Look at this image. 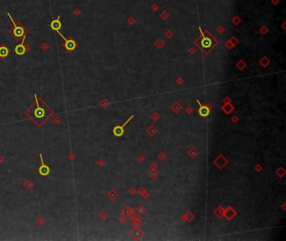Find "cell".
I'll return each instance as SVG.
<instances>
[{"instance_id":"cell-1","label":"cell","mask_w":286,"mask_h":241,"mask_svg":"<svg viewBox=\"0 0 286 241\" xmlns=\"http://www.w3.org/2000/svg\"><path fill=\"white\" fill-rule=\"evenodd\" d=\"M7 14H8V16L9 17L11 22L13 23V27L11 29H9V34H10V35H11L17 41H21L22 39L27 35V34L29 33V30L26 29V27H25L21 22L18 21L17 23H15L14 20L13 19L12 16H11L10 13L8 12Z\"/></svg>"},{"instance_id":"cell-2","label":"cell","mask_w":286,"mask_h":241,"mask_svg":"<svg viewBox=\"0 0 286 241\" xmlns=\"http://www.w3.org/2000/svg\"><path fill=\"white\" fill-rule=\"evenodd\" d=\"M200 32L201 34V38L200 39L199 45L200 48L205 51H208L210 49L213 48V46L216 45V39L211 36L207 32H203L202 29L199 28Z\"/></svg>"},{"instance_id":"cell-3","label":"cell","mask_w":286,"mask_h":241,"mask_svg":"<svg viewBox=\"0 0 286 241\" xmlns=\"http://www.w3.org/2000/svg\"><path fill=\"white\" fill-rule=\"evenodd\" d=\"M57 33L64 39V43L62 44V46L68 52H72V51H74L75 49L77 47V43L76 42V40L72 36H70V37H68V39H66L59 30H57Z\"/></svg>"},{"instance_id":"cell-4","label":"cell","mask_w":286,"mask_h":241,"mask_svg":"<svg viewBox=\"0 0 286 241\" xmlns=\"http://www.w3.org/2000/svg\"><path fill=\"white\" fill-rule=\"evenodd\" d=\"M39 157H40V161H41V165L40 167L39 168V173L43 176V177H45L47 175H49L50 171V167L48 166L47 165L45 164L44 161H43V156H42V154H39Z\"/></svg>"},{"instance_id":"cell-5","label":"cell","mask_w":286,"mask_h":241,"mask_svg":"<svg viewBox=\"0 0 286 241\" xmlns=\"http://www.w3.org/2000/svg\"><path fill=\"white\" fill-rule=\"evenodd\" d=\"M25 37H26V36H25L24 38L22 39V40H21V44H19V45H18V46H16V47H15V49H14L15 53H16L17 55H19V56H22V55H24L25 52L27 51V50H26V47H27L28 46H25V45H24Z\"/></svg>"},{"instance_id":"cell-6","label":"cell","mask_w":286,"mask_h":241,"mask_svg":"<svg viewBox=\"0 0 286 241\" xmlns=\"http://www.w3.org/2000/svg\"><path fill=\"white\" fill-rule=\"evenodd\" d=\"M35 98H36V104H37V108H36V109L35 110V112H34V114H35V117L36 118H44L45 117V109L43 108H40V107H39V104H38V101H37V96L36 95H35Z\"/></svg>"},{"instance_id":"cell-7","label":"cell","mask_w":286,"mask_h":241,"mask_svg":"<svg viewBox=\"0 0 286 241\" xmlns=\"http://www.w3.org/2000/svg\"><path fill=\"white\" fill-rule=\"evenodd\" d=\"M61 19V15H58L57 18L54 20H52V22L50 23V27L53 30L55 31H57V30H60V29L62 27V24H61V21L60 20Z\"/></svg>"},{"instance_id":"cell-8","label":"cell","mask_w":286,"mask_h":241,"mask_svg":"<svg viewBox=\"0 0 286 241\" xmlns=\"http://www.w3.org/2000/svg\"><path fill=\"white\" fill-rule=\"evenodd\" d=\"M10 53V51L9 49L4 45V44H2L0 46V58H5L7 57Z\"/></svg>"},{"instance_id":"cell-9","label":"cell","mask_w":286,"mask_h":241,"mask_svg":"<svg viewBox=\"0 0 286 241\" xmlns=\"http://www.w3.org/2000/svg\"><path fill=\"white\" fill-rule=\"evenodd\" d=\"M128 122V121H127L123 126H117V127L114 128V129H113V134H114L116 136H120V135H122L124 134V127L125 125H126Z\"/></svg>"},{"instance_id":"cell-10","label":"cell","mask_w":286,"mask_h":241,"mask_svg":"<svg viewBox=\"0 0 286 241\" xmlns=\"http://www.w3.org/2000/svg\"><path fill=\"white\" fill-rule=\"evenodd\" d=\"M198 103H199L200 107V110H199L200 114H201L202 116H207V115L209 114V109H208V108L202 106V105L199 102H198Z\"/></svg>"}]
</instances>
